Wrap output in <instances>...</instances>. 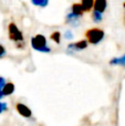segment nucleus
<instances>
[{
    "mask_svg": "<svg viewBox=\"0 0 125 126\" xmlns=\"http://www.w3.org/2000/svg\"><path fill=\"white\" fill-rule=\"evenodd\" d=\"M93 3L94 0H81V6L84 12H90L93 9Z\"/></svg>",
    "mask_w": 125,
    "mask_h": 126,
    "instance_id": "9d476101",
    "label": "nucleus"
},
{
    "mask_svg": "<svg viewBox=\"0 0 125 126\" xmlns=\"http://www.w3.org/2000/svg\"><path fill=\"white\" fill-rule=\"evenodd\" d=\"M31 3L34 7H40V8H46L49 4V0H31Z\"/></svg>",
    "mask_w": 125,
    "mask_h": 126,
    "instance_id": "4468645a",
    "label": "nucleus"
},
{
    "mask_svg": "<svg viewBox=\"0 0 125 126\" xmlns=\"http://www.w3.org/2000/svg\"><path fill=\"white\" fill-rule=\"evenodd\" d=\"M85 40L88 41V43L93 44V46H96V44L101 43L103 41L104 37H105V32L104 30L100 28H91L88 29L85 31Z\"/></svg>",
    "mask_w": 125,
    "mask_h": 126,
    "instance_id": "7ed1b4c3",
    "label": "nucleus"
},
{
    "mask_svg": "<svg viewBox=\"0 0 125 126\" xmlns=\"http://www.w3.org/2000/svg\"><path fill=\"white\" fill-rule=\"evenodd\" d=\"M89 43L86 40H80L77 42H72V43H69L66 47V51L68 53H73V52H80V51H83L88 48Z\"/></svg>",
    "mask_w": 125,
    "mask_h": 126,
    "instance_id": "20e7f679",
    "label": "nucleus"
},
{
    "mask_svg": "<svg viewBox=\"0 0 125 126\" xmlns=\"http://www.w3.org/2000/svg\"><path fill=\"white\" fill-rule=\"evenodd\" d=\"M7 111H8V104L6 102H1L0 101V114L4 113Z\"/></svg>",
    "mask_w": 125,
    "mask_h": 126,
    "instance_id": "2eb2a0df",
    "label": "nucleus"
},
{
    "mask_svg": "<svg viewBox=\"0 0 125 126\" xmlns=\"http://www.w3.org/2000/svg\"><path fill=\"white\" fill-rule=\"evenodd\" d=\"M31 47L33 50L38 51V52H42V53H50L51 52V48L48 46V41L47 38L43 34H35L31 38L30 40Z\"/></svg>",
    "mask_w": 125,
    "mask_h": 126,
    "instance_id": "f03ea898",
    "label": "nucleus"
},
{
    "mask_svg": "<svg viewBox=\"0 0 125 126\" xmlns=\"http://www.w3.org/2000/svg\"><path fill=\"white\" fill-rule=\"evenodd\" d=\"M61 37H62V34L60 31H54V32H52L50 34V39L52 40L53 42H55L57 44L61 43Z\"/></svg>",
    "mask_w": 125,
    "mask_h": 126,
    "instance_id": "ddd939ff",
    "label": "nucleus"
},
{
    "mask_svg": "<svg viewBox=\"0 0 125 126\" xmlns=\"http://www.w3.org/2000/svg\"><path fill=\"white\" fill-rule=\"evenodd\" d=\"M8 38L9 40L16 44L18 49H23L26 47V41L22 31L17 27L15 22H10L8 24Z\"/></svg>",
    "mask_w": 125,
    "mask_h": 126,
    "instance_id": "f257e3e1",
    "label": "nucleus"
},
{
    "mask_svg": "<svg viewBox=\"0 0 125 126\" xmlns=\"http://www.w3.org/2000/svg\"><path fill=\"white\" fill-rule=\"evenodd\" d=\"M80 19L81 18L77 17L75 15H73L72 12H69L65 16V23L70 24L71 27H78L80 24Z\"/></svg>",
    "mask_w": 125,
    "mask_h": 126,
    "instance_id": "423d86ee",
    "label": "nucleus"
},
{
    "mask_svg": "<svg viewBox=\"0 0 125 126\" xmlns=\"http://www.w3.org/2000/svg\"><path fill=\"white\" fill-rule=\"evenodd\" d=\"M6 82H7L6 79L2 78V76H0V91L2 90V87H3V85L6 84Z\"/></svg>",
    "mask_w": 125,
    "mask_h": 126,
    "instance_id": "a211bd4d",
    "label": "nucleus"
},
{
    "mask_svg": "<svg viewBox=\"0 0 125 126\" xmlns=\"http://www.w3.org/2000/svg\"><path fill=\"white\" fill-rule=\"evenodd\" d=\"M70 12H72L73 15H75L79 18H82V16L84 15V11H83V8H82L81 3H78V2H75V3H73L72 6H71Z\"/></svg>",
    "mask_w": 125,
    "mask_h": 126,
    "instance_id": "1a4fd4ad",
    "label": "nucleus"
},
{
    "mask_svg": "<svg viewBox=\"0 0 125 126\" xmlns=\"http://www.w3.org/2000/svg\"><path fill=\"white\" fill-rule=\"evenodd\" d=\"M6 54H7L6 48H4V47L2 46V44H0V59H2V58H3Z\"/></svg>",
    "mask_w": 125,
    "mask_h": 126,
    "instance_id": "f3484780",
    "label": "nucleus"
},
{
    "mask_svg": "<svg viewBox=\"0 0 125 126\" xmlns=\"http://www.w3.org/2000/svg\"><path fill=\"white\" fill-rule=\"evenodd\" d=\"M108 8V1L106 0H94L93 3V10L99 11V12L103 13Z\"/></svg>",
    "mask_w": 125,
    "mask_h": 126,
    "instance_id": "0eeeda50",
    "label": "nucleus"
},
{
    "mask_svg": "<svg viewBox=\"0 0 125 126\" xmlns=\"http://www.w3.org/2000/svg\"><path fill=\"white\" fill-rule=\"evenodd\" d=\"M110 65H121V66H125V54L119 58H113L110 60Z\"/></svg>",
    "mask_w": 125,
    "mask_h": 126,
    "instance_id": "9b49d317",
    "label": "nucleus"
},
{
    "mask_svg": "<svg viewBox=\"0 0 125 126\" xmlns=\"http://www.w3.org/2000/svg\"><path fill=\"white\" fill-rule=\"evenodd\" d=\"M123 7H124V8H125V2H124V3H123Z\"/></svg>",
    "mask_w": 125,
    "mask_h": 126,
    "instance_id": "6ab92c4d",
    "label": "nucleus"
},
{
    "mask_svg": "<svg viewBox=\"0 0 125 126\" xmlns=\"http://www.w3.org/2000/svg\"><path fill=\"white\" fill-rule=\"evenodd\" d=\"M16 111L19 113V115H21L24 118H31L32 117V111L30 110V107L27 106L23 103H17L16 104Z\"/></svg>",
    "mask_w": 125,
    "mask_h": 126,
    "instance_id": "39448f33",
    "label": "nucleus"
},
{
    "mask_svg": "<svg viewBox=\"0 0 125 126\" xmlns=\"http://www.w3.org/2000/svg\"><path fill=\"white\" fill-rule=\"evenodd\" d=\"M92 21L94 22V23H100V22H102V20H103V13L99 12V11H95L93 10L92 12Z\"/></svg>",
    "mask_w": 125,
    "mask_h": 126,
    "instance_id": "f8f14e48",
    "label": "nucleus"
},
{
    "mask_svg": "<svg viewBox=\"0 0 125 126\" xmlns=\"http://www.w3.org/2000/svg\"><path fill=\"white\" fill-rule=\"evenodd\" d=\"M63 38L65 40H72L73 39V33L71 30H66L65 32L63 33Z\"/></svg>",
    "mask_w": 125,
    "mask_h": 126,
    "instance_id": "dca6fc26",
    "label": "nucleus"
},
{
    "mask_svg": "<svg viewBox=\"0 0 125 126\" xmlns=\"http://www.w3.org/2000/svg\"><path fill=\"white\" fill-rule=\"evenodd\" d=\"M15 90H16V86L12 82H6V84L2 87L1 92H2V94H3V96H10L13 94Z\"/></svg>",
    "mask_w": 125,
    "mask_h": 126,
    "instance_id": "6e6552de",
    "label": "nucleus"
}]
</instances>
